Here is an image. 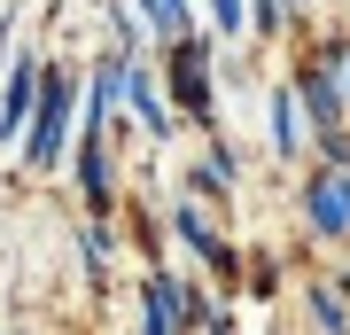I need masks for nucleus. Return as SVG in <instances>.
<instances>
[{"label": "nucleus", "mask_w": 350, "mask_h": 335, "mask_svg": "<svg viewBox=\"0 0 350 335\" xmlns=\"http://www.w3.org/2000/svg\"><path fill=\"white\" fill-rule=\"evenodd\" d=\"M24 149H31V164H55V156H63V86L39 94V117H31V140H24Z\"/></svg>", "instance_id": "obj_1"}, {"label": "nucleus", "mask_w": 350, "mask_h": 335, "mask_svg": "<svg viewBox=\"0 0 350 335\" xmlns=\"http://www.w3.org/2000/svg\"><path fill=\"white\" fill-rule=\"evenodd\" d=\"M172 71H179V101H187L195 117H211V78H202V71H211V62H202V47H195V39H179Z\"/></svg>", "instance_id": "obj_2"}, {"label": "nucleus", "mask_w": 350, "mask_h": 335, "mask_svg": "<svg viewBox=\"0 0 350 335\" xmlns=\"http://www.w3.org/2000/svg\"><path fill=\"white\" fill-rule=\"evenodd\" d=\"M304 211H312V226H327V234H342L350 226V179H312V203H304Z\"/></svg>", "instance_id": "obj_3"}, {"label": "nucleus", "mask_w": 350, "mask_h": 335, "mask_svg": "<svg viewBox=\"0 0 350 335\" xmlns=\"http://www.w3.org/2000/svg\"><path fill=\"white\" fill-rule=\"evenodd\" d=\"M24 117H31V62H16L8 94H0V140H16V133H24Z\"/></svg>", "instance_id": "obj_4"}, {"label": "nucleus", "mask_w": 350, "mask_h": 335, "mask_svg": "<svg viewBox=\"0 0 350 335\" xmlns=\"http://www.w3.org/2000/svg\"><path fill=\"white\" fill-rule=\"evenodd\" d=\"M78 164H86V195L94 203H109V164H101V133L78 140Z\"/></svg>", "instance_id": "obj_5"}, {"label": "nucleus", "mask_w": 350, "mask_h": 335, "mask_svg": "<svg viewBox=\"0 0 350 335\" xmlns=\"http://www.w3.org/2000/svg\"><path fill=\"white\" fill-rule=\"evenodd\" d=\"M304 101H312V117H319V133H335V78H327V62L312 71V86H304Z\"/></svg>", "instance_id": "obj_6"}, {"label": "nucleus", "mask_w": 350, "mask_h": 335, "mask_svg": "<svg viewBox=\"0 0 350 335\" xmlns=\"http://www.w3.org/2000/svg\"><path fill=\"white\" fill-rule=\"evenodd\" d=\"M148 24L172 32V39H187V0H148Z\"/></svg>", "instance_id": "obj_7"}, {"label": "nucleus", "mask_w": 350, "mask_h": 335, "mask_svg": "<svg viewBox=\"0 0 350 335\" xmlns=\"http://www.w3.org/2000/svg\"><path fill=\"white\" fill-rule=\"evenodd\" d=\"M133 101H140V117H148V133H163V101L148 94V78H133Z\"/></svg>", "instance_id": "obj_8"}, {"label": "nucleus", "mask_w": 350, "mask_h": 335, "mask_svg": "<svg viewBox=\"0 0 350 335\" xmlns=\"http://www.w3.org/2000/svg\"><path fill=\"white\" fill-rule=\"evenodd\" d=\"M273 125H280V133H273L280 149H296V101H288V94H280V110H273Z\"/></svg>", "instance_id": "obj_9"}, {"label": "nucleus", "mask_w": 350, "mask_h": 335, "mask_svg": "<svg viewBox=\"0 0 350 335\" xmlns=\"http://www.w3.org/2000/svg\"><path fill=\"white\" fill-rule=\"evenodd\" d=\"M257 16H265V24H273V16H280V8H273V0H257Z\"/></svg>", "instance_id": "obj_10"}]
</instances>
